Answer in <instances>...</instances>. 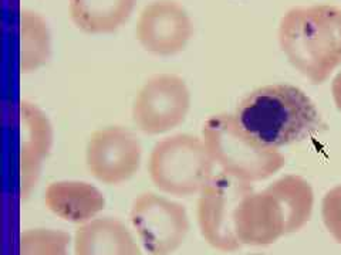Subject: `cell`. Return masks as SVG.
I'll use <instances>...</instances> for the list:
<instances>
[{
  "label": "cell",
  "instance_id": "5bb4252c",
  "mask_svg": "<svg viewBox=\"0 0 341 255\" xmlns=\"http://www.w3.org/2000/svg\"><path fill=\"white\" fill-rule=\"evenodd\" d=\"M137 0H68L74 26L87 34H111L130 20Z\"/></svg>",
  "mask_w": 341,
  "mask_h": 255
},
{
  "label": "cell",
  "instance_id": "ffe728a7",
  "mask_svg": "<svg viewBox=\"0 0 341 255\" xmlns=\"http://www.w3.org/2000/svg\"><path fill=\"white\" fill-rule=\"evenodd\" d=\"M252 255H261V254H252Z\"/></svg>",
  "mask_w": 341,
  "mask_h": 255
},
{
  "label": "cell",
  "instance_id": "ac0fdd59",
  "mask_svg": "<svg viewBox=\"0 0 341 255\" xmlns=\"http://www.w3.org/2000/svg\"><path fill=\"white\" fill-rule=\"evenodd\" d=\"M321 216L328 233L341 244V184L326 193L321 203Z\"/></svg>",
  "mask_w": 341,
  "mask_h": 255
},
{
  "label": "cell",
  "instance_id": "6da1fadb",
  "mask_svg": "<svg viewBox=\"0 0 341 255\" xmlns=\"http://www.w3.org/2000/svg\"><path fill=\"white\" fill-rule=\"evenodd\" d=\"M235 116L256 139L276 149L306 141L323 128L314 102L289 84L266 85L247 94Z\"/></svg>",
  "mask_w": 341,
  "mask_h": 255
},
{
  "label": "cell",
  "instance_id": "9c48e42d",
  "mask_svg": "<svg viewBox=\"0 0 341 255\" xmlns=\"http://www.w3.org/2000/svg\"><path fill=\"white\" fill-rule=\"evenodd\" d=\"M194 35V23L174 0H154L141 12L135 37L141 47L154 56L171 57L181 53Z\"/></svg>",
  "mask_w": 341,
  "mask_h": 255
},
{
  "label": "cell",
  "instance_id": "3957f363",
  "mask_svg": "<svg viewBox=\"0 0 341 255\" xmlns=\"http://www.w3.org/2000/svg\"><path fill=\"white\" fill-rule=\"evenodd\" d=\"M202 141L223 173L247 183L273 176L286 163L276 148L256 139L231 113L213 115L205 120Z\"/></svg>",
  "mask_w": 341,
  "mask_h": 255
},
{
  "label": "cell",
  "instance_id": "8992f818",
  "mask_svg": "<svg viewBox=\"0 0 341 255\" xmlns=\"http://www.w3.org/2000/svg\"><path fill=\"white\" fill-rule=\"evenodd\" d=\"M130 219L148 255H172L189 233L185 207L151 191L134 200Z\"/></svg>",
  "mask_w": 341,
  "mask_h": 255
},
{
  "label": "cell",
  "instance_id": "52a82bcc",
  "mask_svg": "<svg viewBox=\"0 0 341 255\" xmlns=\"http://www.w3.org/2000/svg\"><path fill=\"white\" fill-rule=\"evenodd\" d=\"M189 108L186 82L174 74H160L141 87L132 104V120L144 134H165L186 119Z\"/></svg>",
  "mask_w": 341,
  "mask_h": 255
},
{
  "label": "cell",
  "instance_id": "277c9868",
  "mask_svg": "<svg viewBox=\"0 0 341 255\" xmlns=\"http://www.w3.org/2000/svg\"><path fill=\"white\" fill-rule=\"evenodd\" d=\"M213 169L215 162L202 139L188 134L158 142L148 160V173L155 187L176 197L201 193L215 176Z\"/></svg>",
  "mask_w": 341,
  "mask_h": 255
},
{
  "label": "cell",
  "instance_id": "7c38bea8",
  "mask_svg": "<svg viewBox=\"0 0 341 255\" xmlns=\"http://www.w3.org/2000/svg\"><path fill=\"white\" fill-rule=\"evenodd\" d=\"M44 203L51 212L68 223L84 224L104 210L105 198L95 186L79 180H60L49 184Z\"/></svg>",
  "mask_w": 341,
  "mask_h": 255
},
{
  "label": "cell",
  "instance_id": "d6986e66",
  "mask_svg": "<svg viewBox=\"0 0 341 255\" xmlns=\"http://www.w3.org/2000/svg\"><path fill=\"white\" fill-rule=\"evenodd\" d=\"M331 94H333L334 104L341 112V71L334 77L333 84H331Z\"/></svg>",
  "mask_w": 341,
  "mask_h": 255
},
{
  "label": "cell",
  "instance_id": "2e32d148",
  "mask_svg": "<svg viewBox=\"0 0 341 255\" xmlns=\"http://www.w3.org/2000/svg\"><path fill=\"white\" fill-rule=\"evenodd\" d=\"M51 56V37L49 26L36 12L20 13V71L34 72L49 61Z\"/></svg>",
  "mask_w": 341,
  "mask_h": 255
},
{
  "label": "cell",
  "instance_id": "7a4b0ae2",
  "mask_svg": "<svg viewBox=\"0 0 341 255\" xmlns=\"http://www.w3.org/2000/svg\"><path fill=\"white\" fill-rule=\"evenodd\" d=\"M279 44L301 75L323 84L341 64V9L330 5L290 9L280 20Z\"/></svg>",
  "mask_w": 341,
  "mask_h": 255
},
{
  "label": "cell",
  "instance_id": "30bf717a",
  "mask_svg": "<svg viewBox=\"0 0 341 255\" xmlns=\"http://www.w3.org/2000/svg\"><path fill=\"white\" fill-rule=\"evenodd\" d=\"M235 231L242 245H269L286 234L282 204L268 187L250 191L235 214Z\"/></svg>",
  "mask_w": 341,
  "mask_h": 255
},
{
  "label": "cell",
  "instance_id": "ba28073f",
  "mask_svg": "<svg viewBox=\"0 0 341 255\" xmlns=\"http://www.w3.org/2000/svg\"><path fill=\"white\" fill-rule=\"evenodd\" d=\"M142 148L127 128L105 126L90 136L86 163L91 176L108 186L128 182L139 169Z\"/></svg>",
  "mask_w": 341,
  "mask_h": 255
},
{
  "label": "cell",
  "instance_id": "e0dca14e",
  "mask_svg": "<svg viewBox=\"0 0 341 255\" xmlns=\"http://www.w3.org/2000/svg\"><path fill=\"white\" fill-rule=\"evenodd\" d=\"M70 235L61 230L30 228L20 234V255H68Z\"/></svg>",
  "mask_w": 341,
  "mask_h": 255
},
{
  "label": "cell",
  "instance_id": "8fae6325",
  "mask_svg": "<svg viewBox=\"0 0 341 255\" xmlns=\"http://www.w3.org/2000/svg\"><path fill=\"white\" fill-rule=\"evenodd\" d=\"M22 122V196L27 197L40 177L44 159L53 145V126L47 115L34 104L23 101L20 104Z\"/></svg>",
  "mask_w": 341,
  "mask_h": 255
},
{
  "label": "cell",
  "instance_id": "5b68a950",
  "mask_svg": "<svg viewBox=\"0 0 341 255\" xmlns=\"http://www.w3.org/2000/svg\"><path fill=\"white\" fill-rule=\"evenodd\" d=\"M253 187L250 183L220 172L199 193L198 226L205 241L223 252L236 251L242 244L235 231V214L240 201Z\"/></svg>",
  "mask_w": 341,
  "mask_h": 255
},
{
  "label": "cell",
  "instance_id": "4fadbf2b",
  "mask_svg": "<svg viewBox=\"0 0 341 255\" xmlns=\"http://www.w3.org/2000/svg\"><path fill=\"white\" fill-rule=\"evenodd\" d=\"M74 255H141L128 227L114 217L93 219L74 235Z\"/></svg>",
  "mask_w": 341,
  "mask_h": 255
},
{
  "label": "cell",
  "instance_id": "9a60e30c",
  "mask_svg": "<svg viewBox=\"0 0 341 255\" xmlns=\"http://www.w3.org/2000/svg\"><path fill=\"white\" fill-rule=\"evenodd\" d=\"M282 204L286 217V234L301 230L310 220L314 194L310 184L303 177L289 175L268 187Z\"/></svg>",
  "mask_w": 341,
  "mask_h": 255
}]
</instances>
